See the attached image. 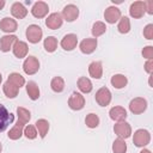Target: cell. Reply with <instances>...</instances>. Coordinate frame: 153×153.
Listing matches in <instances>:
<instances>
[{
	"label": "cell",
	"mask_w": 153,
	"mask_h": 153,
	"mask_svg": "<svg viewBox=\"0 0 153 153\" xmlns=\"http://www.w3.org/2000/svg\"><path fill=\"white\" fill-rule=\"evenodd\" d=\"M151 141V134L146 129H137L134 133L133 136V142L136 147H145Z\"/></svg>",
	"instance_id": "obj_1"
},
{
	"label": "cell",
	"mask_w": 153,
	"mask_h": 153,
	"mask_svg": "<svg viewBox=\"0 0 153 153\" xmlns=\"http://www.w3.org/2000/svg\"><path fill=\"white\" fill-rule=\"evenodd\" d=\"M42 36H43V31L38 25L31 24V25L27 26V29H26V38H27V41L30 43H33V44L38 43L42 39Z\"/></svg>",
	"instance_id": "obj_2"
},
{
	"label": "cell",
	"mask_w": 153,
	"mask_h": 153,
	"mask_svg": "<svg viewBox=\"0 0 153 153\" xmlns=\"http://www.w3.org/2000/svg\"><path fill=\"white\" fill-rule=\"evenodd\" d=\"M13 121H14V115L8 112V110L2 104H0V133L5 131Z\"/></svg>",
	"instance_id": "obj_3"
},
{
	"label": "cell",
	"mask_w": 153,
	"mask_h": 153,
	"mask_svg": "<svg viewBox=\"0 0 153 153\" xmlns=\"http://www.w3.org/2000/svg\"><path fill=\"white\" fill-rule=\"evenodd\" d=\"M39 69V61L36 56H29L25 59L24 63H23V71L25 72V74L27 75H32L35 73H37Z\"/></svg>",
	"instance_id": "obj_4"
},
{
	"label": "cell",
	"mask_w": 153,
	"mask_h": 153,
	"mask_svg": "<svg viewBox=\"0 0 153 153\" xmlns=\"http://www.w3.org/2000/svg\"><path fill=\"white\" fill-rule=\"evenodd\" d=\"M114 131L115 134L121 137V139H128L131 134V127L129 123H127L126 121H121V122H117L115 126H114Z\"/></svg>",
	"instance_id": "obj_5"
},
{
	"label": "cell",
	"mask_w": 153,
	"mask_h": 153,
	"mask_svg": "<svg viewBox=\"0 0 153 153\" xmlns=\"http://www.w3.org/2000/svg\"><path fill=\"white\" fill-rule=\"evenodd\" d=\"M68 106L72 110H81L85 106V98L79 92H73L68 98Z\"/></svg>",
	"instance_id": "obj_6"
},
{
	"label": "cell",
	"mask_w": 153,
	"mask_h": 153,
	"mask_svg": "<svg viewBox=\"0 0 153 153\" xmlns=\"http://www.w3.org/2000/svg\"><path fill=\"white\" fill-rule=\"evenodd\" d=\"M146 109H147V100L145 98L136 97V98L131 99L129 103V110L135 115L142 114Z\"/></svg>",
	"instance_id": "obj_7"
},
{
	"label": "cell",
	"mask_w": 153,
	"mask_h": 153,
	"mask_svg": "<svg viewBox=\"0 0 153 153\" xmlns=\"http://www.w3.org/2000/svg\"><path fill=\"white\" fill-rule=\"evenodd\" d=\"M94 97H96V102L100 106H106L111 102V92H110V90L108 87H100L96 92Z\"/></svg>",
	"instance_id": "obj_8"
},
{
	"label": "cell",
	"mask_w": 153,
	"mask_h": 153,
	"mask_svg": "<svg viewBox=\"0 0 153 153\" xmlns=\"http://www.w3.org/2000/svg\"><path fill=\"white\" fill-rule=\"evenodd\" d=\"M61 16H62V18L66 22H69V23L71 22H74L78 18V16H79V8L75 5L69 4V5H67V6L63 7Z\"/></svg>",
	"instance_id": "obj_9"
},
{
	"label": "cell",
	"mask_w": 153,
	"mask_h": 153,
	"mask_svg": "<svg viewBox=\"0 0 153 153\" xmlns=\"http://www.w3.org/2000/svg\"><path fill=\"white\" fill-rule=\"evenodd\" d=\"M49 12V6L47 2L44 1H37L33 4L32 8H31V13L35 18H43L48 14Z\"/></svg>",
	"instance_id": "obj_10"
},
{
	"label": "cell",
	"mask_w": 153,
	"mask_h": 153,
	"mask_svg": "<svg viewBox=\"0 0 153 153\" xmlns=\"http://www.w3.org/2000/svg\"><path fill=\"white\" fill-rule=\"evenodd\" d=\"M145 12H146L145 1H134L129 7V14L135 19L143 17Z\"/></svg>",
	"instance_id": "obj_11"
},
{
	"label": "cell",
	"mask_w": 153,
	"mask_h": 153,
	"mask_svg": "<svg viewBox=\"0 0 153 153\" xmlns=\"http://www.w3.org/2000/svg\"><path fill=\"white\" fill-rule=\"evenodd\" d=\"M62 23H63V18H62L61 13H59V12L49 14L48 18L45 19V25L51 30H56V29L61 27Z\"/></svg>",
	"instance_id": "obj_12"
},
{
	"label": "cell",
	"mask_w": 153,
	"mask_h": 153,
	"mask_svg": "<svg viewBox=\"0 0 153 153\" xmlns=\"http://www.w3.org/2000/svg\"><path fill=\"white\" fill-rule=\"evenodd\" d=\"M97 44H98L97 43V38H85V39H82L80 42L79 48H80V51L82 54L88 55V54H92L96 50Z\"/></svg>",
	"instance_id": "obj_13"
},
{
	"label": "cell",
	"mask_w": 153,
	"mask_h": 153,
	"mask_svg": "<svg viewBox=\"0 0 153 153\" xmlns=\"http://www.w3.org/2000/svg\"><path fill=\"white\" fill-rule=\"evenodd\" d=\"M104 18L105 22H108L109 24H115L121 18L120 8H117L116 6H109L104 12Z\"/></svg>",
	"instance_id": "obj_14"
},
{
	"label": "cell",
	"mask_w": 153,
	"mask_h": 153,
	"mask_svg": "<svg viewBox=\"0 0 153 153\" xmlns=\"http://www.w3.org/2000/svg\"><path fill=\"white\" fill-rule=\"evenodd\" d=\"M60 44H61V47H62L63 50L71 51V50H73L76 47V44H78V37L74 33H67L61 39V43Z\"/></svg>",
	"instance_id": "obj_15"
},
{
	"label": "cell",
	"mask_w": 153,
	"mask_h": 153,
	"mask_svg": "<svg viewBox=\"0 0 153 153\" xmlns=\"http://www.w3.org/2000/svg\"><path fill=\"white\" fill-rule=\"evenodd\" d=\"M17 36L14 35H5L0 38V50L6 53L10 51V49L13 48V44L17 42Z\"/></svg>",
	"instance_id": "obj_16"
},
{
	"label": "cell",
	"mask_w": 153,
	"mask_h": 153,
	"mask_svg": "<svg viewBox=\"0 0 153 153\" xmlns=\"http://www.w3.org/2000/svg\"><path fill=\"white\" fill-rule=\"evenodd\" d=\"M109 116L111 120L121 122V121H126L127 118V110L123 106H114L110 109L109 111Z\"/></svg>",
	"instance_id": "obj_17"
},
{
	"label": "cell",
	"mask_w": 153,
	"mask_h": 153,
	"mask_svg": "<svg viewBox=\"0 0 153 153\" xmlns=\"http://www.w3.org/2000/svg\"><path fill=\"white\" fill-rule=\"evenodd\" d=\"M18 27V24L14 19L10 18V17H5L0 20V29L4 31V32H7V33H11V32H14Z\"/></svg>",
	"instance_id": "obj_18"
},
{
	"label": "cell",
	"mask_w": 153,
	"mask_h": 153,
	"mask_svg": "<svg viewBox=\"0 0 153 153\" xmlns=\"http://www.w3.org/2000/svg\"><path fill=\"white\" fill-rule=\"evenodd\" d=\"M12 50H13V54H14L16 57L23 59V57H25V56L27 55L29 47H27V44H26L25 42H23V41H17V42L13 44Z\"/></svg>",
	"instance_id": "obj_19"
},
{
	"label": "cell",
	"mask_w": 153,
	"mask_h": 153,
	"mask_svg": "<svg viewBox=\"0 0 153 153\" xmlns=\"http://www.w3.org/2000/svg\"><path fill=\"white\" fill-rule=\"evenodd\" d=\"M11 13H12V16L14 17V18H17V19H23V18H25L26 17V14H27V10H26V7L22 4V2H14L12 6H11Z\"/></svg>",
	"instance_id": "obj_20"
},
{
	"label": "cell",
	"mask_w": 153,
	"mask_h": 153,
	"mask_svg": "<svg viewBox=\"0 0 153 153\" xmlns=\"http://www.w3.org/2000/svg\"><path fill=\"white\" fill-rule=\"evenodd\" d=\"M88 73L94 79H100L103 75V66L99 61H93L88 66Z\"/></svg>",
	"instance_id": "obj_21"
},
{
	"label": "cell",
	"mask_w": 153,
	"mask_h": 153,
	"mask_svg": "<svg viewBox=\"0 0 153 153\" xmlns=\"http://www.w3.org/2000/svg\"><path fill=\"white\" fill-rule=\"evenodd\" d=\"M24 126H25L24 123H22V122L18 121L17 124H14V127L10 129V131L7 134L8 139H11V140H18V139H20V136L23 135V131H24Z\"/></svg>",
	"instance_id": "obj_22"
},
{
	"label": "cell",
	"mask_w": 153,
	"mask_h": 153,
	"mask_svg": "<svg viewBox=\"0 0 153 153\" xmlns=\"http://www.w3.org/2000/svg\"><path fill=\"white\" fill-rule=\"evenodd\" d=\"M2 90H4V93L7 98H16L18 96V92H19V88L8 80H6V82L4 84Z\"/></svg>",
	"instance_id": "obj_23"
},
{
	"label": "cell",
	"mask_w": 153,
	"mask_h": 153,
	"mask_svg": "<svg viewBox=\"0 0 153 153\" xmlns=\"http://www.w3.org/2000/svg\"><path fill=\"white\" fill-rule=\"evenodd\" d=\"M78 88H79L82 93H90V92L92 91L93 86H92V82H91V80H90L88 78H86V76H80V78L78 79Z\"/></svg>",
	"instance_id": "obj_24"
},
{
	"label": "cell",
	"mask_w": 153,
	"mask_h": 153,
	"mask_svg": "<svg viewBox=\"0 0 153 153\" xmlns=\"http://www.w3.org/2000/svg\"><path fill=\"white\" fill-rule=\"evenodd\" d=\"M26 93L29 94L30 99L37 100L39 98V88H38V85L35 81H29L26 84Z\"/></svg>",
	"instance_id": "obj_25"
},
{
	"label": "cell",
	"mask_w": 153,
	"mask_h": 153,
	"mask_svg": "<svg viewBox=\"0 0 153 153\" xmlns=\"http://www.w3.org/2000/svg\"><path fill=\"white\" fill-rule=\"evenodd\" d=\"M110 81H111V85L115 88H123L127 85L128 79L123 74H115L114 76H111V80Z\"/></svg>",
	"instance_id": "obj_26"
},
{
	"label": "cell",
	"mask_w": 153,
	"mask_h": 153,
	"mask_svg": "<svg viewBox=\"0 0 153 153\" xmlns=\"http://www.w3.org/2000/svg\"><path fill=\"white\" fill-rule=\"evenodd\" d=\"M35 124H36V128L38 129L39 136L42 139L45 137V135L48 134V130H49V122L47 120H44V118H39V120L36 121Z\"/></svg>",
	"instance_id": "obj_27"
},
{
	"label": "cell",
	"mask_w": 153,
	"mask_h": 153,
	"mask_svg": "<svg viewBox=\"0 0 153 153\" xmlns=\"http://www.w3.org/2000/svg\"><path fill=\"white\" fill-rule=\"evenodd\" d=\"M43 47H44L45 51L54 53L56 50V48H57V39L54 36H48L43 42Z\"/></svg>",
	"instance_id": "obj_28"
},
{
	"label": "cell",
	"mask_w": 153,
	"mask_h": 153,
	"mask_svg": "<svg viewBox=\"0 0 153 153\" xmlns=\"http://www.w3.org/2000/svg\"><path fill=\"white\" fill-rule=\"evenodd\" d=\"M50 86H51V90L56 93H60L63 91L65 88V81L61 76H54L50 81Z\"/></svg>",
	"instance_id": "obj_29"
},
{
	"label": "cell",
	"mask_w": 153,
	"mask_h": 153,
	"mask_svg": "<svg viewBox=\"0 0 153 153\" xmlns=\"http://www.w3.org/2000/svg\"><path fill=\"white\" fill-rule=\"evenodd\" d=\"M17 115H18V121L24 123V124H26L31 118L30 111L27 109H25V108H22V106L17 108Z\"/></svg>",
	"instance_id": "obj_30"
},
{
	"label": "cell",
	"mask_w": 153,
	"mask_h": 153,
	"mask_svg": "<svg viewBox=\"0 0 153 153\" xmlns=\"http://www.w3.org/2000/svg\"><path fill=\"white\" fill-rule=\"evenodd\" d=\"M112 152L114 153H126L127 152V143L123 139L118 137L112 143Z\"/></svg>",
	"instance_id": "obj_31"
},
{
	"label": "cell",
	"mask_w": 153,
	"mask_h": 153,
	"mask_svg": "<svg viewBox=\"0 0 153 153\" xmlns=\"http://www.w3.org/2000/svg\"><path fill=\"white\" fill-rule=\"evenodd\" d=\"M118 32L121 33H128L130 31V20L128 17H121L118 25H117Z\"/></svg>",
	"instance_id": "obj_32"
},
{
	"label": "cell",
	"mask_w": 153,
	"mask_h": 153,
	"mask_svg": "<svg viewBox=\"0 0 153 153\" xmlns=\"http://www.w3.org/2000/svg\"><path fill=\"white\" fill-rule=\"evenodd\" d=\"M7 80L8 81H11L13 85H16L18 88H20L22 86H24V84H25V79H24V76H22L19 73H11L10 75H8V78H7Z\"/></svg>",
	"instance_id": "obj_33"
},
{
	"label": "cell",
	"mask_w": 153,
	"mask_h": 153,
	"mask_svg": "<svg viewBox=\"0 0 153 153\" xmlns=\"http://www.w3.org/2000/svg\"><path fill=\"white\" fill-rule=\"evenodd\" d=\"M105 31H106V25L103 22H96L92 26V35H93L94 38L102 36Z\"/></svg>",
	"instance_id": "obj_34"
},
{
	"label": "cell",
	"mask_w": 153,
	"mask_h": 153,
	"mask_svg": "<svg viewBox=\"0 0 153 153\" xmlns=\"http://www.w3.org/2000/svg\"><path fill=\"white\" fill-rule=\"evenodd\" d=\"M85 123H86V126L88 128H96V127H98V124H99V117H98V115H96L93 112L88 114L86 116V118H85Z\"/></svg>",
	"instance_id": "obj_35"
},
{
	"label": "cell",
	"mask_w": 153,
	"mask_h": 153,
	"mask_svg": "<svg viewBox=\"0 0 153 153\" xmlns=\"http://www.w3.org/2000/svg\"><path fill=\"white\" fill-rule=\"evenodd\" d=\"M23 134L25 135V137L26 139H29V140H33V139H36V136H37V130H36V127H33V126H26L25 128H24V131H23Z\"/></svg>",
	"instance_id": "obj_36"
},
{
	"label": "cell",
	"mask_w": 153,
	"mask_h": 153,
	"mask_svg": "<svg viewBox=\"0 0 153 153\" xmlns=\"http://www.w3.org/2000/svg\"><path fill=\"white\" fill-rule=\"evenodd\" d=\"M143 36L147 39H153V24H147L143 29Z\"/></svg>",
	"instance_id": "obj_37"
},
{
	"label": "cell",
	"mask_w": 153,
	"mask_h": 153,
	"mask_svg": "<svg viewBox=\"0 0 153 153\" xmlns=\"http://www.w3.org/2000/svg\"><path fill=\"white\" fill-rule=\"evenodd\" d=\"M142 56L147 60H152L153 59V47L152 45H147L142 49Z\"/></svg>",
	"instance_id": "obj_38"
},
{
	"label": "cell",
	"mask_w": 153,
	"mask_h": 153,
	"mask_svg": "<svg viewBox=\"0 0 153 153\" xmlns=\"http://www.w3.org/2000/svg\"><path fill=\"white\" fill-rule=\"evenodd\" d=\"M145 71L148 74H152L153 73V60H147L146 61V63H145Z\"/></svg>",
	"instance_id": "obj_39"
},
{
	"label": "cell",
	"mask_w": 153,
	"mask_h": 153,
	"mask_svg": "<svg viewBox=\"0 0 153 153\" xmlns=\"http://www.w3.org/2000/svg\"><path fill=\"white\" fill-rule=\"evenodd\" d=\"M145 7H146V12L148 14H153V1L152 0L145 1Z\"/></svg>",
	"instance_id": "obj_40"
},
{
	"label": "cell",
	"mask_w": 153,
	"mask_h": 153,
	"mask_svg": "<svg viewBox=\"0 0 153 153\" xmlns=\"http://www.w3.org/2000/svg\"><path fill=\"white\" fill-rule=\"evenodd\" d=\"M5 6V0H0V10H2Z\"/></svg>",
	"instance_id": "obj_41"
},
{
	"label": "cell",
	"mask_w": 153,
	"mask_h": 153,
	"mask_svg": "<svg viewBox=\"0 0 153 153\" xmlns=\"http://www.w3.org/2000/svg\"><path fill=\"white\" fill-rule=\"evenodd\" d=\"M140 153H151V151H149V149H146V148H143V149H142Z\"/></svg>",
	"instance_id": "obj_42"
},
{
	"label": "cell",
	"mask_w": 153,
	"mask_h": 153,
	"mask_svg": "<svg viewBox=\"0 0 153 153\" xmlns=\"http://www.w3.org/2000/svg\"><path fill=\"white\" fill-rule=\"evenodd\" d=\"M1 81H2V76H1V73H0V84H1Z\"/></svg>",
	"instance_id": "obj_43"
},
{
	"label": "cell",
	"mask_w": 153,
	"mask_h": 153,
	"mask_svg": "<svg viewBox=\"0 0 153 153\" xmlns=\"http://www.w3.org/2000/svg\"><path fill=\"white\" fill-rule=\"evenodd\" d=\"M1 149H2V146H1V143H0V152H1Z\"/></svg>",
	"instance_id": "obj_44"
}]
</instances>
